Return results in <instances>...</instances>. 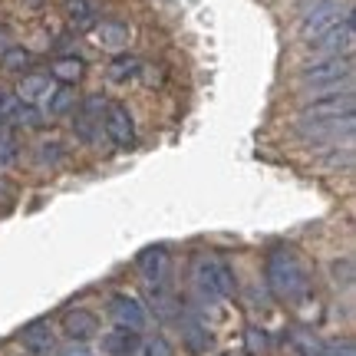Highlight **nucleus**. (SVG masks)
<instances>
[{"instance_id": "nucleus-24", "label": "nucleus", "mask_w": 356, "mask_h": 356, "mask_svg": "<svg viewBox=\"0 0 356 356\" xmlns=\"http://www.w3.org/2000/svg\"><path fill=\"white\" fill-rule=\"evenodd\" d=\"M30 63H33V56H30V50H24V47H7V50H3V66H7V70H26Z\"/></svg>"}, {"instance_id": "nucleus-2", "label": "nucleus", "mask_w": 356, "mask_h": 356, "mask_svg": "<svg viewBox=\"0 0 356 356\" xmlns=\"http://www.w3.org/2000/svg\"><path fill=\"white\" fill-rule=\"evenodd\" d=\"M300 86L307 92H333L353 89V60L350 56H317L300 66Z\"/></svg>"}, {"instance_id": "nucleus-17", "label": "nucleus", "mask_w": 356, "mask_h": 356, "mask_svg": "<svg viewBox=\"0 0 356 356\" xmlns=\"http://www.w3.org/2000/svg\"><path fill=\"white\" fill-rule=\"evenodd\" d=\"M96 40L109 50H122L129 43V30L122 24H115V20H102V24H96Z\"/></svg>"}, {"instance_id": "nucleus-28", "label": "nucleus", "mask_w": 356, "mask_h": 356, "mask_svg": "<svg viewBox=\"0 0 356 356\" xmlns=\"http://www.w3.org/2000/svg\"><path fill=\"white\" fill-rule=\"evenodd\" d=\"M330 274H333V280H337V284H340V280H343V287H350V284H353V261H337V264L330 267Z\"/></svg>"}, {"instance_id": "nucleus-32", "label": "nucleus", "mask_w": 356, "mask_h": 356, "mask_svg": "<svg viewBox=\"0 0 356 356\" xmlns=\"http://www.w3.org/2000/svg\"><path fill=\"white\" fill-rule=\"evenodd\" d=\"M60 356H96V353H92V350H86V346H83V343H70V346H66V350H63V353H60Z\"/></svg>"}, {"instance_id": "nucleus-26", "label": "nucleus", "mask_w": 356, "mask_h": 356, "mask_svg": "<svg viewBox=\"0 0 356 356\" xmlns=\"http://www.w3.org/2000/svg\"><path fill=\"white\" fill-rule=\"evenodd\" d=\"M102 109H106V96H99V92L86 96V99H83V106H79V113L89 115V119H102Z\"/></svg>"}, {"instance_id": "nucleus-1", "label": "nucleus", "mask_w": 356, "mask_h": 356, "mask_svg": "<svg viewBox=\"0 0 356 356\" xmlns=\"http://www.w3.org/2000/svg\"><path fill=\"white\" fill-rule=\"evenodd\" d=\"M264 277H267L270 293L280 297V300H287V304L304 300L307 291H310V280H307V270H304V264H300V257L293 254L291 248H284V244L267 254Z\"/></svg>"}, {"instance_id": "nucleus-3", "label": "nucleus", "mask_w": 356, "mask_h": 356, "mask_svg": "<svg viewBox=\"0 0 356 356\" xmlns=\"http://www.w3.org/2000/svg\"><path fill=\"white\" fill-rule=\"evenodd\" d=\"M356 109L353 89H333V92H307L300 102L297 122H327V119H350Z\"/></svg>"}, {"instance_id": "nucleus-19", "label": "nucleus", "mask_w": 356, "mask_h": 356, "mask_svg": "<svg viewBox=\"0 0 356 356\" xmlns=\"http://www.w3.org/2000/svg\"><path fill=\"white\" fill-rule=\"evenodd\" d=\"M66 13H70V24L76 26V30L96 26V7H92L89 0H70V3H66Z\"/></svg>"}, {"instance_id": "nucleus-23", "label": "nucleus", "mask_w": 356, "mask_h": 356, "mask_svg": "<svg viewBox=\"0 0 356 356\" xmlns=\"http://www.w3.org/2000/svg\"><path fill=\"white\" fill-rule=\"evenodd\" d=\"M37 159H40V165H60L66 155H63V145L56 139L50 142H40V149H37Z\"/></svg>"}, {"instance_id": "nucleus-25", "label": "nucleus", "mask_w": 356, "mask_h": 356, "mask_svg": "<svg viewBox=\"0 0 356 356\" xmlns=\"http://www.w3.org/2000/svg\"><path fill=\"white\" fill-rule=\"evenodd\" d=\"M320 356H356V346L350 337H343V340L337 337V340H327V343H323Z\"/></svg>"}, {"instance_id": "nucleus-14", "label": "nucleus", "mask_w": 356, "mask_h": 356, "mask_svg": "<svg viewBox=\"0 0 356 356\" xmlns=\"http://www.w3.org/2000/svg\"><path fill=\"white\" fill-rule=\"evenodd\" d=\"M50 76L47 73H26L24 79H20V86H17V99L20 102H30V106H37L47 92H50Z\"/></svg>"}, {"instance_id": "nucleus-27", "label": "nucleus", "mask_w": 356, "mask_h": 356, "mask_svg": "<svg viewBox=\"0 0 356 356\" xmlns=\"http://www.w3.org/2000/svg\"><path fill=\"white\" fill-rule=\"evenodd\" d=\"M333 152H337V155H330V159H327V165H330V168H350V165H353V145H350V142H346L343 149H340V145H333Z\"/></svg>"}, {"instance_id": "nucleus-22", "label": "nucleus", "mask_w": 356, "mask_h": 356, "mask_svg": "<svg viewBox=\"0 0 356 356\" xmlns=\"http://www.w3.org/2000/svg\"><path fill=\"white\" fill-rule=\"evenodd\" d=\"M291 343L300 356H320V350H323V340H317L314 333H293Z\"/></svg>"}, {"instance_id": "nucleus-33", "label": "nucleus", "mask_w": 356, "mask_h": 356, "mask_svg": "<svg viewBox=\"0 0 356 356\" xmlns=\"http://www.w3.org/2000/svg\"><path fill=\"white\" fill-rule=\"evenodd\" d=\"M26 3H30V7H37V3H40V0H26Z\"/></svg>"}, {"instance_id": "nucleus-6", "label": "nucleus", "mask_w": 356, "mask_h": 356, "mask_svg": "<svg viewBox=\"0 0 356 356\" xmlns=\"http://www.w3.org/2000/svg\"><path fill=\"white\" fill-rule=\"evenodd\" d=\"M297 139H304L307 145H340V142L353 139V115L350 119H327V122H297L293 129Z\"/></svg>"}, {"instance_id": "nucleus-31", "label": "nucleus", "mask_w": 356, "mask_h": 356, "mask_svg": "<svg viewBox=\"0 0 356 356\" xmlns=\"http://www.w3.org/2000/svg\"><path fill=\"white\" fill-rule=\"evenodd\" d=\"M264 333L257 330V327H248V350H251V353H257V350H264Z\"/></svg>"}, {"instance_id": "nucleus-13", "label": "nucleus", "mask_w": 356, "mask_h": 356, "mask_svg": "<svg viewBox=\"0 0 356 356\" xmlns=\"http://www.w3.org/2000/svg\"><path fill=\"white\" fill-rule=\"evenodd\" d=\"M20 343L30 350V353H50L53 350V330H50V323L47 320H33L30 327H24V333H20Z\"/></svg>"}, {"instance_id": "nucleus-21", "label": "nucleus", "mask_w": 356, "mask_h": 356, "mask_svg": "<svg viewBox=\"0 0 356 356\" xmlns=\"http://www.w3.org/2000/svg\"><path fill=\"white\" fill-rule=\"evenodd\" d=\"M139 70H142L139 60L129 56V53H122V56H115L113 63H109V79H113V83H126V79H136Z\"/></svg>"}, {"instance_id": "nucleus-10", "label": "nucleus", "mask_w": 356, "mask_h": 356, "mask_svg": "<svg viewBox=\"0 0 356 356\" xmlns=\"http://www.w3.org/2000/svg\"><path fill=\"white\" fill-rule=\"evenodd\" d=\"M139 350H142L139 330H129V327H115V330L102 333V353H106V356H136Z\"/></svg>"}, {"instance_id": "nucleus-11", "label": "nucleus", "mask_w": 356, "mask_h": 356, "mask_svg": "<svg viewBox=\"0 0 356 356\" xmlns=\"http://www.w3.org/2000/svg\"><path fill=\"white\" fill-rule=\"evenodd\" d=\"M96 330H99V320L92 317L89 310H83V307L63 314V333L73 343H86L89 337H96Z\"/></svg>"}, {"instance_id": "nucleus-30", "label": "nucleus", "mask_w": 356, "mask_h": 356, "mask_svg": "<svg viewBox=\"0 0 356 356\" xmlns=\"http://www.w3.org/2000/svg\"><path fill=\"white\" fill-rule=\"evenodd\" d=\"M145 356H175V350H172V343H168L165 337H152L145 343Z\"/></svg>"}, {"instance_id": "nucleus-15", "label": "nucleus", "mask_w": 356, "mask_h": 356, "mask_svg": "<svg viewBox=\"0 0 356 356\" xmlns=\"http://www.w3.org/2000/svg\"><path fill=\"white\" fill-rule=\"evenodd\" d=\"M43 99H47L43 102V115L60 119V115H66L73 106H76V92H73V86H56V89H50Z\"/></svg>"}, {"instance_id": "nucleus-12", "label": "nucleus", "mask_w": 356, "mask_h": 356, "mask_svg": "<svg viewBox=\"0 0 356 356\" xmlns=\"http://www.w3.org/2000/svg\"><path fill=\"white\" fill-rule=\"evenodd\" d=\"M136 264H139L142 277L159 287V284L165 280V274H168V251L162 248V244H155V248H145V251L136 257Z\"/></svg>"}, {"instance_id": "nucleus-29", "label": "nucleus", "mask_w": 356, "mask_h": 356, "mask_svg": "<svg viewBox=\"0 0 356 356\" xmlns=\"http://www.w3.org/2000/svg\"><path fill=\"white\" fill-rule=\"evenodd\" d=\"M17 152H20V145L13 142V136H7V139L0 142V168H7L17 162Z\"/></svg>"}, {"instance_id": "nucleus-20", "label": "nucleus", "mask_w": 356, "mask_h": 356, "mask_svg": "<svg viewBox=\"0 0 356 356\" xmlns=\"http://www.w3.org/2000/svg\"><path fill=\"white\" fill-rule=\"evenodd\" d=\"M43 109H37V106H30V102H17V109L10 113V119H7V126H26V129H40L43 126Z\"/></svg>"}, {"instance_id": "nucleus-8", "label": "nucleus", "mask_w": 356, "mask_h": 356, "mask_svg": "<svg viewBox=\"0 0 356 356\" xmlns=\"http://www.w3.org/2000/svg\"><path fill=\"white\" fill-rule=\"evenodd\" d=\"M99 126H102V132L109 136V142H113L115 149L129 152V149L136 145V122H132V115H129L126 106H119V102H106Z\"/></svg>"}, {"instance_id": "nucleus-4", "label": "nucleus", "mask_w": 356, "mask_h": 356, "mask_svg": "<svg viewBox=\"0 0 356 356\" xmlns=\"http://www.w3.org/2000/svg\"><path fill=\"white\" fill-rule=\"evenodd\" d=\"M350 10H353V7H350L346 0H317V3H314V7L300 17L297 33H300V40H304V43H310V40H317L320 33H327L330 26L340 24Z\"/></svg>"}, {"instance_id": "nucleus-7", "label": "nucleus", "mask_w": 356, "mask_h": 356, "mask_svg": "<svg viewBox=\"0 0 356 356\" xmlns=\"http://www.w3.org/2000/svg\"><path fill=\"white\" fill-rule=\"evenodd\" d=\"M353 37H356V20H353V10H350L337 26H330L327 33H320L317 40H310L307 50L314 53V60L317 56H350L353 53Z\"/></svg>"}, {"instance_id": "nucleus-16", "label": "nucleus", "mask_w": 356, "mask_h": 356, "mask_svg": "<svg viewBox=\"0 0 356 356\" xmlns=\"http://www.w3.org/2000/svg\"><path fill=\"white\" fill-rule=\"evenodd\" d=\"M83 73H86V63H83L79 56H60V60H53V66H50V79H60V86L79 83Z\"/></svg>"}, {"instance_id": "nucleus-5", "label": "nucleus", "mask_w": 356, "mask_h": 356, "mask_svg": "<svg viewBox=\"0 0 356 356\" xmlns=\"http://www.w3.org/2000/svg\"><path fill=\"white\" fill-rule=\"evenodd\" d=\"M195 284H198L202 297H208V300L234 297V291H238V277H234V270L225 261H198Z\"/></svg>"}, {"instance_id": "nucleus-18", "label": "nucleus", "mask_w": 356, "mask_h": 356, "mask_svg": "<svg viewBox=\"0 0 356 356\" xmlns=\"http://www.w3.org/2000/svg\"><path fill=\"white\" fill-rule=\"evenodd\" d=\"M181 337H185V343H188L191 353H204V350L211 346V333H208V327H202L198 320H185V323H181Z\"/></svg>"}, {"instance_id": "nucleus-9", "label": "nucleus", "mask_w": 356, "mask_h": 356, "mask_svg": "<svg viewBox=\"0 0 356 356\" xmlns=\"http://www.w3.org/2000/svg\"><path fill=\"white\" fill-rule=\"evenodd\" d=\"M109 317L115 320V327H129V330H139V333L149 323L145 307L136 297H129V293H115L113 300H109Z\"/></svg>"}]
</instances>
